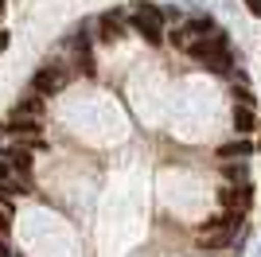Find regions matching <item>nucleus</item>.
Returning a JSON list of instances; mask_svg holds the SVG:
<instances>
[{"mask_svg": "<svg viewBox=\"0 0 261 257\" xmlns=\"http://www.w3.org/2000/svg\"><path fill=\"white\" fill-rule=\"evenodd\" d=\"M191 55H195L207 70H215V74H226V70H230V47H226V35H222V32L203 35V39L191 47Z\"/></svg>", "mask_w": 261, "mask_h": 257, "instance_id": "nucleus-1", "label": "nucleus"}, {"mask_svg": "<svg viewBox=\"0 0 261 257\" xmlns=\"http://www.w3.org/2000/svg\"><path fill=\"white\" fill-rule=\"evenodd\" d=\"M164 16L156 4H137V12H133V28L144 35V43H152V47H160L164 43Z\"/></svg>", "mask_w": 261, "mask_h": 257, "instance_id": "nucleus-2", "label": "nucleus"}, {"mask_svg": "<svg viewBox=\"0 0 261 257\" xmlns=\"http://www.w3.org/2000/svg\"><path fill=\"white\" fill-rule=\"evenodd\" d=\"M66 82H70V70L66 66H43L39 74L32 78V86H35V94H43V97H51V94H59V90H66Z\"/></svg>", "mask_w": 261, "mask_h": 257, "instance_id": "nucleus-3", "label": "nucleus"}, {"mask_svg": "<svg viewBox=\"0 0 261 257\" xmlns=\"http://www.w3.org/2000/svg\"><path fill=\"white\" fill-rule=\"evenodd\" d=\"M203 32H207V20H191V23H184L179 32H172V43L184 47V51H191V47L203 39Z\"/></svg>", "mask_w": 261, "mask_h": 257, "instance_id": "nucleus-4", "label": "nucleus"}, {"mask_svg": "<svg viewBox=\"0 0 261 257\" xmlns=\"http://www.w3.org/2000/svg\"><path fill=\"white\" fill-rule=\"evenodd\" d=\"M222 207H230L234 214H242L246 207H250V187H246V183H238V187H226V191H222Z\"/></svg>", "mask_w": 261, "mask_h": 257, "instance_id": "nucleus-5", "label": "nucleus"}, {"mask_svg": "<svg viewBox=\"0 0 261 257\" xmlns=\"http://www.w3.org/2000/svg\"><path fill=\"white\" fill-rule=\"evenodd\" d=\"M39 113H43V94L23 97V101H16V109H12V117H39Z\"/></svg>", "mask_w": 261, "mask_h": 257, "instance_id": "nucleus-6", "label": "nucleus"}, {"mask_svg": "<svg viewBox=\"0 0 261 257\" xmlns=\"http://www.w3.org/2000/svg\"><path fill=\"white\" fill-rule=\"evenodd\" d=\"M253 128H257V117H253V109L238 106V109H234V133H242V137H250Z\"/></svg>", "mask_w": 261, "mask_h": 257, "instance_id": "nucleus-7", "label": "nucleus"}, {"mask_svg": "<svg viewBox=\"0 0 261 257\" xmlns=\"http://www.w3.org/2000/svg\"><path fill=\"white\" fill-rule=\"evenodd\" d=\"M12 128H16V137H39V117H12Z\"/></svg>", "mask_w": 261, "mask_h": 257, "instance_id": "nucleus-8", "label": "nucleus"}, {"mask_svg": "<svg viewBox=\"0 0 261 257\" xmlns=\"http://www.w3.org/2000/svg\"><path fill=\"white\" fill-rule=\"evenodd\" d=\"M250 152H253L250 140H234V144H222V148H218V156H222V160H230V156H250Z\"/></svg>", "mask_w": 261, "mask_h": 257, "instance_id": "nucleus-9", "label": "nucleus"}, {"mask_svg": "<svg viewBox=\"0 0 261 257\" xmlns=\"http://www.w3.org/2000/svg\"><path fill=\"white\" fill-rule=\"evenodd\" d=\"M101 39H121V16H101Z\"/></svg>", "mask_w": 261, "mask_h": 257, "instance_id": "nucleus-10", "label": "nucleus"}, {"mask_svg": "<svg viewBox=\"0 0 261 257\" xmlns=\"http://www.w3.org/2000/svg\"><path fill=\"white\" fill-rule=\"evenodd\" d=\"M234 97H238V106H246V109L257 106V97L250 94V86H238V90H234Z\"/></svg>", "mask_w": 261, "mask_h": 257, "instance_id": "nucleus-11", "label": "nucleus"}, {"mask_svg": "<svg viewBox=\"0 0 261 257\" xmlns=\"http://www.w3.org/2000/svg\"><path fill=\"white\" fill-rule=\"evenodd\" d=\"M8 230H12V214L0 207V234H8Z\"/></svg>", "mask_w": 261, "mask_h": 257, "instance_id": "nucleus-12", "label": "nucleus"}, {"mask_svg": "<svg viewBox=\"0 0 261 257\" xmlns=\"http://www.w3.org/2000/svg\"><path fill=\"white\" fill-rule=\"evenodd\" d=\"M246 8H250V16H261V0H246Z\"/></svg>", "mask_w": 261, "mask_h": 257, "instance_id": "nucleus-13", "label": "nucleus"}, {"mask_svg": "<svg viewBox=\"0 0 261 257\" xmlns=\"http://www.w3.org/2000/svg\"><path fill=\"white\" fill-rule=\"evenodd\" d=\"M8 39H12V35H8V32H0V55L8 51Z\"/></svg>", "mask_w": 261, "mask_h": 257, "instance_id": "nucleus-14", "label": "nucleus"}, {"mask_svg": "<svg viewBox=\"0 0 261 257\" xmlns=\"http://www.w3.org/2000/svg\"><path fill=\"white\" fill-rule=\"evenodd\" d=\"M0 257H4V234H0Z\"/></svg>", "mask_w": 261, "mask_h": 257, "instance_id": "nucleus-15", "label": "nucleus"}, {"mask_svg": "<svg viewBox=\"0 0 261 257\" xmlns=\"http://www.w3.org/2000/svg\"><path fill=\"white\" fill-rule=\"evenodd\" d=\"M0 12H4V0H0Z\"/></svg>", "mask_w": 261, "mask_h": 257, "instance_id": "nucleus-16", "label": "nucleus"}]
</instances>
